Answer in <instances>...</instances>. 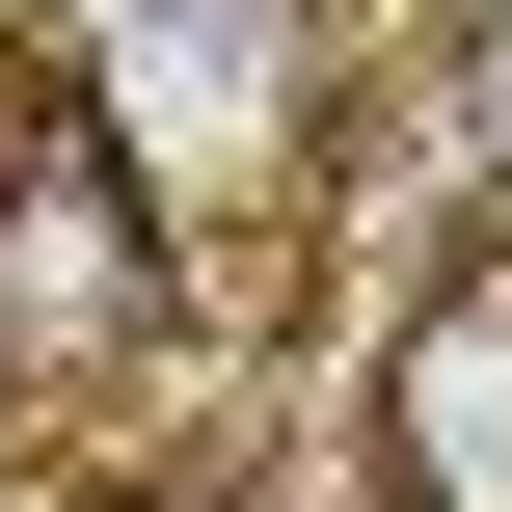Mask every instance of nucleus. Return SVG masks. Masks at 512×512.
Listing matches in <instances>:
<instances>
[{
  "label": "nucleus",
  "mask_w": 512,
  "mask_h": 512,
  "mask_svg": "<svg viewBox=\"0 0 512 512\" xmlns=\"http://www.w3.org/2000/svg\"><path fill=\"white\" fill-rule=\"evenodd\" d=\"M135 324H162V216H135V162L54 108V135L0 162V405H81Z\"/></svg>",
  "instance_id": "obj_1"
},
{
  "label": "nucleus",
  "mask_w": 512,
  "mask_h": 512,
  "mask_svg": "<svg viewBox=\"0 0 512 512\" xmlns=\"http://www.w3.org/2000/svg\"><path fill=\"white\" fill-rule=\"evenodd\" d=\"M378 512H512V270H459L378 351Z\"/></svg>",
  "instance_id": "obj_2"
}]
</instances>
